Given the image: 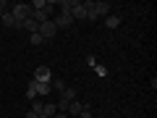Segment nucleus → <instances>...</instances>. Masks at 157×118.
I'll use <instances>...</instances> for the list:
<instances>
[{
    "instance_id": "2",
    "label": "nucleus",
    "mask_w": 157,
    "mask_h": 118,
    "mask_svg": "<svg viewBox=\"0 0 157 118\" xmlns=\"http://www.w3.org/2000/svg\"><path fill=\"white\" fill-rule=\"evenodd\" d=\"M37 34H42V39H45V42H47V39H52V37H55V34H58V26H55V24H52V18H50V21L39 24Z\"/></svg>"
},
{
    "instance_id": "6",
    "label": "nucleus",
    "mask_w": 157,
    "mask_h": 118,
    "mask_svg": "<svg viewBox=\"0 0 157 118\" xmlns=\"http://www.w3.org/2000/svg\"><path fill=\"white\" fill-rule=\"evenodd\" d=\"M121 21H123L121 13H110V16H105V26L107 29H118V26H121Z\"/></svg>"
},
{
    "instance_id": "10",
    "label": "nucleus",
    "mask_w": 157,
    "mask_h": 118,
    "mask_svg": "<svg viewBox=\"0 0 157 118\" xmlns=\"http://www.w3.org/2000/svg\"><path fill=\"white\" fill-rule=\"evenodd\" d=\"M50 89H58V92H63V89H66V81H63L60 76H52V81H50Z\"/></svg>"
},
{
    "instance_id": "19",
    "label": "nucleus",
    "mask_w": 157,
    "mask_h": 118,
    "mask_svg": "<svg viewBox=\"0 0 157 118\" xmlns=\"http://www.w3.org/2000/svg\"><path fill=\"white\" fill-rule=\"evenodd\" d=\"M73 118H78V116H73Z\"/></svg>"
},
{
    "instance_id": "18",
    "label": "nucleus",
    "mask_w": 157,
    "mask_h": 118,
    "mask_svg": "<svg viewBox=\"0 0 157 118\" xmlns=\"http://www.w3.org/2000/svg\"><path fill=\"white\" fill-rule=\"evenodd\" d=\"M52 118H68V116H66V113H55V116H52Z\"/></svg>"
},
{
    "instance_id": "15",
    "label": "nucleus",
    "mask_w": 157,
    "mask_h": 118,
    "mask_svg": "<svg viewBox=\"0 0 157 118\" xmlns=\"http://www.w3.org/2000/svg\"><path fill=\"white\" fill-rule=\"evenodd\" d=\"M94 71H97V76H107V68H105V66H100V63L94 66Z\"/></svg>"
},
{
    "instance_id": "16",
    "label": "nucleus",
    "mask_w": 157,
    "mask_h": 118,
    "mask_svg": "<svg viewBox=\"0 0 157 118\" xmlns=\"http://www.w3.org/2000/svg\"><path fill=\"white\" fill-rule=\"evenodd\" d=\"M8 11H11V6H8L6 0H0V16H3V13H8Z\"/></svg>"
},
{
    "instance_id": "9",
    "label": "nucleus",
    "mask_w": 157,
    "mask_h": 118,
    "mask_svg": "<svg viewBox=\"0 0 157 118\" xmlns=\"http://www.w3.org/2000/svg\"><path fill=\"white\" fill-rule=\"evenodd\" d=\"M21 29H26L29 34H37V29H39V24H37V21H32V18H26V21L21 24Z\"/></svg>"
},
{
    "instance_id": "8",
    "label": "nucleus",
    "mask_w": 157,
    "mask_h": 118,
    "mask_svg": "<svg viewBox=\"0 0 157 118\" xmlns=\"http://www.w3.org/2000/svg\"><path fill=\"white\" fill-rule=\"evenodd\" d=\"M0 21H3V26H8V29H21V26L16 24V18L11 16V11H8V13H3V16H0Z\"/></svg>"
},
{
    "instance_id": "14",
    "label": "nucleus",
    "mask_w": 157,
    "mask_h": 118,
    "mask_svg": "<svg viewBox=\"0 0 157 118\" xmlns=\"http://www.w3.org/2000/svg\"><path fill=\"white\" fill-rule=\"evenodd\" d=\"M42 108H45V102H39V100H32V110H34V113H42Z\"/></svg>"
},
{
    "instance_id": "11",
    "label": "nucleus",
    "mask_w": 157,
    "mask_h": 118,
    "mask_svg": "<svg viewBox=\"0 0 157 118\" xmlns=\"http://www.w3.org/2000/svg\"><path fill=\"white\" fill-rule=\"evenodd\" d=\"M42 113H45L47 118H52V116H55V113H58V108H55V102H47V105L42 108Z\"/></svg>"
},
{
    "instance_id": "5",
    "label": "nucleus",
    "mask_w": 157,
    "mask_h": 118,
    "mask_svg": "<svg viewBox=\"0 0 157 118\" xmlns=\"http://www.w3.org/2000/svg\"><path fill=\"white\" fill-rule=\"evenodd\" d=\"M52 24H55L58 29H66V26H71V24H73V16H71V13H60L58 18H52Z\"/></svg>"
},
{
    "instance_id": "12",
    "label": "nucleus",
    "mask_w": 157,
    "mask_h": 118,
    "mask_svg": "<svg viewBox=\"0 0 157 118\" xmlns=\"http://www.w3.org/2000/svg\"><path fill=\"white\" fill-rule=\"evenodd\" d=\"M78 118H92V105H89V102H84V108H81Z\"/></svg>"
},
{
    "instance_id": "4",
    "label": "nucleus",
    "mask_w": 157,
    "mask_h": 118,
    "mask_svg": "<svg viewBox=\"0 0 157 118\" xmlns=\"http://www.w3.org/2000/svg\"><path fill=\"white\" fill-rule=\"evenodd\" d=\"M92 11H94V16L100 18V16H110V3H92Z\"/></svg>"
},
{
    "instance_id": "3",
    "label": "nucleus",
    "mask_w": 157,
    "mask_h": 118,
    "mask_svg": "<svg viewBox=\"0 0 157 118\" xmlns=\"http://www.w3.org/2000/svg\"><path fill=\"white\" fill-rule=\"evenodd\" d=\"M34 81H39V84H50L52 81V71L47 66H39V68H34Z\"/></svg>"
},
{
    "instance_id": "13",
    "label": "nucleus",
    "mask_w": 157,
    "mask_h": 118,
    "mask_svg": "<svg viewBox=\"0 0 157 118\" xmlns=\"http://www.w3.org/2000/svg\"><path fill=\"white\" fill-rule=\"evenodd\" d=\"M29 39H32V45H45V39H42V34H29Z\"/></svg>"
},
{
    "instance_id": "7",
    "label": "nucleus",
    "mask_w": 157,
    "mask_h": 118,
    "mask_svg": "<svg viewBox=\"0 0 157 118\" xmlns=\"http://www.w3.org/2000/svg\"><path fill=\"white\" fill-rule=\"evenodd\" d=\"M81 108H84V102H78V100H71L68 102V108H66V116H78V113H81Z\"/></svg>"
},
{
    "instance_id": "17",
    "label": "nucleus",
    "mask_w": 157,
    "mask_h": 118,
    "mask_svg": "<svg viewBox=\"0 0 157 118\" xmlns=\"http://www.w3.org/2000/svg\"><path fill=\"white\" fill-rule=\"evenodd\" d=\"M26 118H39V113H34L32 108H29V113H26Z\"/></svg>"
},
{
    "instance_id": "1",
    "label": "nucleus",
    "mask_w": 157,
    "mask_h": 118,
    "mask_svg": "<svg viewBox=\"0 0 157 118\" xmlns=\"http://www.w3.org/2000/svg\"><path fill=\"white\" fill-rule=\"evenodd\" d=\"M11 16L16 18V24L21 26L26 18H32V8H29L26 3H16V6H11Z\"/></svg>"
}]
</instances>
